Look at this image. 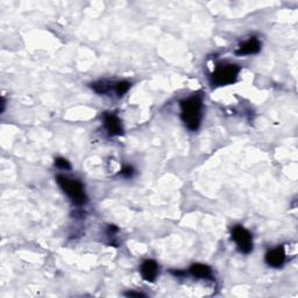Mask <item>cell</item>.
<instances>
[{
  "mask_svg": "<svg viewBox=\"0 0 298 298\" xmlns=\"http://www.w3.org/2000/svg\"><path fill=\"white\" fill-rule=\"evenodd\" d=\"M133 174H134V168L131 166H125L120 171V175L125 176V177H132Z\"/></svg>",
  "mask_w": 298,
  "mask_h": 298,
  "instance_id": "4fadbf2b",
  "label": "cell"
},
{
  "mask_svg": "<svg viewBox=\"0 0 298 298\" xmlns=\"http://www.w3.org/2000/svg\"><path fill=\"white\" fill-rule=\"evenodd\" d=\"M56 181L74 205H84L88 202V196L85 194L84 187L77 179H71L66 176L58 175Z\"/></svg>",
  "mask_w": 298,
  "mask_h": 298,
  "instance_id": "7a4b0ae2",
  "label": "cell"
},
{
  "mask_svg": "<svg viewBox=\"0 0 298 298\" xmlns=\"http://www.w3.org/2000/svg\"><path fill=\"white\" fill-rule=\"evenodd\" d=\"M232 239L241 253L248 254L253 249V237L249 231L242 226H235L232 230Z\"/></svg>",
  "mask_w": 298,
  "mask_h": 298,
  "instance_id": "277c9868",
  "label": "cell"
},
{
  "mask_svg": "<svg viewBox=\"0 0 298 298\" xmlns=\"http://www.w3.org/2000/svg\"><path fill=\"white\" fill-rule=\"evenodd\" d=\"M125 296L127 297H146L144 293H141V292H134V291H129L125 293Z\"/></svg>",
  "mask_w": 298,
  "mask_h": 298,
  "instance_id": "5bb4252c",
  "label": "cell"
},
{
  "mask_svg": "<svg viewBox=\"0 0 298 298\" xmlns=\"http://www.w3.org/2000/svg\"><path fill=\"white\" fill-rule=\"evenodd\" d=\"M261 50V43L256 38H250L249 40L241 43L239 49L235 52L238 56H242V55H254L257 54Z\"/></svg>",
  "mask_w": 298,
  "mask_h": 298,
  "instance_id": "ba28073f",
  "label": "cell"
},
{
  "mask_svg": "<svg viewBox=\"0 0 298 298\" xmlns=\"http://www.w3.org/2000/svg\"><path fill=\"white\" fill-rule=\"evenodd\" d=\"M240 72V66L237 64H219L211 76L214 85L222 86L233 84Z\"/></svg>",
  "mask_w": 298,
  "mask_h": 298,
  "instance_id": "3957f363",
  "label": "cell"
},
{
  "mask_svg": "<svg viewBox=\"0 0 298 298\" xmlns=\"http://www.w3.org/2000/svg\"><path fill=\"white\" fill-rule=\"evenodd\" d=\"M131 88V83L127 81H123V82H118L115 86V91L118 95V97H123L127 93V91Z\"/></svg>",
  "mask_w": 298,
  "mask_h": 298,
  "instance_id": "30bf717a",
  "label": "cell"
},
{
  "mask_svg": "<svg viewBox=\"0 0 298 298\" xmlns=\"http://www.w3.org/2000/svg\"><path fill=\"white\" fill-rule=\"evenodd\" d=\"M5 98H2V113L4 112V109H5Z\"/></svg>",
  "mask_w": 298,
  "mask_h": 298,
  "instance_id": "9a60e30c",
  "label": "cell"
},
{
  "mask_svg": "<svg viewBox=\"0 0 298 298\" xmlns=\"http://www.w3.org/2000/svg\"><path fill=\"white\" fill-rule=\"evenodd\" d=\"M181 118L190 131H197L202 123L203 97L194 95L181 101Z\"/></svg>",
  "mask_w": 298,
  "mask_h": 298,
  "instance_id": "6da1fadb",
  "label": "cell"
},
{
  "mask_svg": "<svg viewBox=\"0 0 298 298\" xmlns=\"http://www.w3.org/2000/svg\"><path fill=\"white\" fill-rule=\"evenodd\" d=\"M285 249L283 246H278L276 248L270 249L266 254V262L273 268H281L285 262Z\"/></svg>",
  "mask_w": 298,
  "mask_h": 298,
  "instance_id": "8992f818",
  "label": "cell"
},
{
  "mask_svg": "<svg viewBox=\"0 0 298 298\" xmlns=\"http://www.w3.org/2000/svg\"><path fill=\"white\" fill-rule=\"evenodd\" d=\"M140 273L144 281L154 282L156 280V277H158L159 266L156 264L155 260H146L141 265Z\"/></svg>",
  "mask_w": 298,
  "mask_h": 298,
  "instance_id": "52a82bcc",
  "label": "cell"
},
{
  "mask_svg": "<svg viewBox=\"0 0 298 298\" xmlns=\"http://www.w3.org/2000/svg\"><path fill=\"white\" fill-rule=\"evenodd\" d=\"M55 166H56L58 169H65V170L71 169V164L69 163L68 160H65L63 158H57L56 160H55Z\"/></svg>",
  "mask_w": 298,
  "mask_h": 298,
  "instance_id": "7c38bea8",
  "label": "cell"
},
{
  "mask_svg": "<svg viewBox=\"0 0 298 298\" xmlns=\"http://www.w3.org/2000/svg\"><path fill=\"white\" fill-rule=\"evenodd\" d=\"M189 272L192 276L197 278H204V280H211V278H212V269L206 265H202V264L192 265L190 267Z\"/></svg>",
  "mask_w": 298,
  "mask_h": 298,
  "instance_id": "9c48e42d",
  "label": "cell"
},
{
  "mask_svg": "<svg viewBox=\"0 0 298 298\" xmlns=\"http://www.w3.org/2000/svg\"><path fill=\"white\" fill-rule=\"evenodd\" d=\"M104 125L109 136H120L124 134V128L121 120L113 113H105Z\"/></svg>",
  "mask_w": 298,
  "mask_h": 298,
  "instance_id": "5b68a950",
  "label": "cell"
},
{
  "mask_svg": "<svg viewBox=\"0 0 298 298\" xmlns=\"http://www.w3.org/2000/svg\"><path fill=\"white\" fill-rule=\"evenodd\" d=\"M91 86L98 95H106L109 90V88L105 82H97V83H93Z\"/></svg>",
  "mask_w": 298,
  "mask_h": 298,
  "instance_id": "8fae6325",
  "label": "cell"
}]
</instances>
